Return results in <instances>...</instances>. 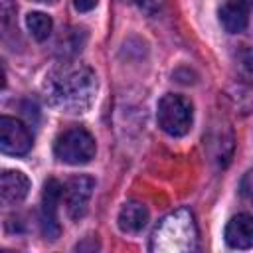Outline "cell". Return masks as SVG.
Returning <instances> with one entry per match:
<instances>
[{"mask_svg":"<svg viewBox=\"0 0 253 253\" xmlns=\"http://www.w3.org/2000/svg\"><path fill=\"white\" fill-rule=\"evenodd\" d=\"M43 95L47 103L61 113L81 115L91 109L97 97L95 71L85 63L65 59L45 75Z\"/></svg>","mask_w":253,"mask_h":253,"instance_id":"6da1fadb","label":"cell"},{"mask_svg":"<svg viewBox=\"0 0 253 253\" xmlns=\"http://www.w3.org/2000/svg\"><path fill=\"white\" fill-rule=\"evenodd\" d=\"M198 247V229L190 210H176L162 217L150 235V251L182 253Z\"/></svg>","mask_w":253,"mask_h":253,"instance_id":"7a4b0ae2","label":"cell"},{"mask_svg":"<svg viewBox=\"0 0 253 253\" xmlns=\"http://www.w3.org/2000/svg\"><path fill=\"white\" fill-rule=\"evenodd\" d=\"M156 119H158V126L166 134H170V136H184L192 128V121H194L192 103L186 97H182V95L166 93L158 101Z\"/></svg>","mask_w":253,"mask_h":253,"instance_id":"3957f363","label":"cell"},{"mask_svg":"<svg viewBox=\"0 0 253 253\" xmlns=\"http://www.w3.org/2000/svg\"><path fill=\"white\" fill-rule=\"evenodd\" d=\"M95 150H97L95 138L91 136L89 130H85L81 126L67 128L65 132H61L55 138V144H53L55 158L65 164H71V166L91 162V158L95 156Z\"/></svg>","mask_w":253,"mask_h":253,"instance_id":"277c9868","label":"cell"},{"mask_svg":"<svg viewBox=\"0 0 253 253\" xmlns=\"http://www.w3.org/2000/svg\"><path fill=\"white\" fill-rule=\"evenodd\" d=\"M30 148H32L30 128L14 117L0 115V152L10 156H22L28 154Z\"/></svg>","mask_w":253,"mask_h":253,"instance_id":"5b68a950","label":"cell"},{"mask_svg":"<svg viewBox=\"0 0 253 253\" xmlns=\"http://www.w3.org/2000/svg\"><path fill=\"white\" fill-rule=\"evenodd\" d=\"M61 196H63V186L55 178H49L43 186V196H42V231L47 239H57L61 233V225L57 221V206Z\"/></svg>","mask_w":253,"mask_h":253,"instance_id":"8992f818","label":"cell"},{"mask_svg":"<svg viewBox=\"0 0 253 253\" xmlns=\"http://www.w3.org/2000/svg\"><path fill=\"white\" fill-rule=\"evenodd\" d=\"M95 190V180L91 176H73L67 184H65V206H67V213L71 219H81L87 213L89 208V200L93 196Z\"/></svg>","mask_w":253,"mask_h":253,"instance_id":"52a82bcc","label":"cell"},{"mask_svg":"<svg viewBox=\"0 0 253 253\" xmlns=\"http://www.w3.org/2000/svg\"><path fill=\"white\" fill-rule=\"evenodd\" d=\"M30 192V180L20 170H4L0 172V204L16 206Z\"/></svg>","mask_w":253,"mask_h":253,"instance_id":"ba28073f","label":"cell"},{"mask_svg":"<svg viewBox=\"0 0 253 253\" xmlns=\"http://www.w3.org/2000/svg\"><path fill=\"white\" fill-rule=\"evenodd\" d=\"M219 22L229 34H239L249 24V0H225L219 6Z\"/></svg>","mask_w":253,"mask_h":253,"instance_id":"9c48e42d","label":"cell"},{"mask_svg":"<svg viewBox=\"0 0 253 253\" xmlns=\"http://www.w3.org/2000/svg\"><path fill=\"white\" fill-rule=\"evenodd\" d=\"M225 243L233 249H249L253 245V219L249 213H239L227 221Z\"/></svg>","mask_w":253,"mask_h":253,"instance_id":"30bf717a","label":"cell"},{"mask_svg":"<svg viewBox=\"0 0 253 253\" xmlns=\"http://www.w3.org/2000/svg\"><path fill=\"white\" fill-rule=\"evenodd\" d=\"M117 221L123 233H138L148 221V210L140 202H126L121 208Z\"/></svg>","mask_w":253,"mask_h":253,"instance_id":"8fae6325","label":"cell"},{"mask_svg":"<svg viewBox=\"0 0 253 253\" xmlns=\"http://www.w3.org/2000/svg\"><path fill=\"white\" fill-rule=\"evenodd\" d=\"M26 26L30 30V34L38 40V42H43L49 38L51 34V28H53V22L47 14L43 12H30L26 16Z\"/></svg>","mask_w":253,"mask_h":253,"instance_id":"7c38bea8","label":"cell"},{"mask_svg":"<svg viewBox=\"0 0 253 253\" xmlns=\"http://www.w3.org/2000/svg\"><path fill=\"white\" fill-rule=\"evenodd\" d=\"M83 34H85V30H69V32H65V36L59 38L57 47H59V51H63V55L67 59H71V55L81 51V45H83L85 38L79 40V36H83Z\"/></svg>","mask_w":253,"mask_h":253,"instance_id":"4fadbf2b","label":"cell"},{"mask_svg":"<svg viewBox=\"0 0 253 253\" xmlns=\"http://www.w3.org/2000/svg\"><path fill=\"white\" fill-rule=\"evenodd\" d=\"M130 2H134L142 12H156L162 4H164V0H130Z\"/></svg>","mask_w":253,"mask_h":253,"instance_id":"5bb4252c","label":"cell"},{"mask_svg":"<svg viewBox=\"0 0 253 253\" xmlns=\"http://www.w3.org/2000/svg\"><path fill=\"white\" fill-rule=\"evenodd\" d=\"M99 4V0H73V6L77 12H89Z\"/></svg>","mask_w":253,"mask_h":253,"instance_id":"9a60e30c","label":"cell"},{"mask_svg":"<svg viewBox=\"0 0 253 253\" xmlns=\"http://www.w3.org/2000/svg\"><path fill=\"white\" fill-rule=\"evenodd\" d=\"M249 180H251V172H247L245 178H243V182H241V194H243L245 198H249V194H251V190H249Z\"/></svg>","mask_w":253,"mask_h":253,"instance_id":"2e32d148","label":"cell"},{"mask_svg":"<svg viewBox=\"0 0 253 253\" xmlns=\"http://www.w3.org/2000/svg\"><path fill=\"white\" fill-rule=\"evenodd\" d=\"M4 85H6V71H4L2 61H0V89H4Z\"/></svg>","mask_w":253,"mask_h":253,"instance_id":"e0dca14e","label":"cell"},{"mask_svg":"<svg viewBox=\"0 0 253 253\" xmlns=\"http://www.w3.org/2000/svg\"><path fill=\"white\" fill-rule=\"evenodd\" d=\"M36 2H45V4H53V2H57V0H36Z\"/></svg>","mask_w":253,"mask_h":253,"instance_id":"ac0fdd59","label":"cell"}]
</instances>
